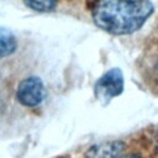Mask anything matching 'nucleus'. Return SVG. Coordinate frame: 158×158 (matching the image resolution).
Returning a JSON list of instances; mask_svg holds the SVG:
<instances>
[{"mask_svg":"<svg viewBox=\"0 0 158 158\" xmlns=\"http://www.w3.org/2000/svg\"><path fill=\"white\" fill-rule=\"evenodd\" d=\"M153 11L151 0H94L91 5L95 25L117 36L138 31Z\"/></svg>","mask_w":158,"mask_h":158,"instance_id":"1","label":"nucleus"},{"mask_svg":"<svg viewBox=\"0 0 158 158\" xmlns=\"http://www.w3.org/2000/svg\"><path fill=\"white\" fill-rule=\"evenodd\" d=\"M17 101L25 107H36L46 98V88L38 77H27L22 79L16 89Z\"/></svg>","mask_w":158,"mask_h":158,"instance_id":"2","label":"nucleus"},{"mask_svg":"<svg viewBox=\"0 0 158 158\" xmlns=\"http://www.w3.org/2000/svg\"><path fill=\"white\" fill-rule=\"evenodd\" d=\"M123 74L118 68H112L99 78L95 90L99 95L111 99L118 96L123 91Z\"/></svg>","mask_w":158,"mask_h":158,"instance_id":"3","label":"nucleus"},{"mask_svg":"<svg viewBox=\"0 0 158 158\" xmlns=\"http://www.w3.org/2000/svg\"><path fill=\"white\" fill-rule=\"evenodd\" d=\"M125 151L122 141H104L89 147L85 158H120Z\"/></svg>","mask_w":158,"mask_h":158,"instance_id":"4","label":"nucleus"},{"mask_svg":"<svg viewBox=\"0 0 158 158\" xmlns=\"http://www.w3.org/2000/svg\"><path fill=\"white\" fill-rule=\"evenodd\" d=\"M16 48L17 41L15 35L10 30L0 27V59L14 54Z\"/></svg>","mask_w":158,"mask_h":158,"instance_id":"5","label":"nucleus"},{"mask_svg":"<svg viewBox=\"0 0 158 158\" xmlns=\"http://www.w3.org/2000/svg\"><path fill=\"white\" fill-rule=\"evenodd\" d=\"M23 1L30 9L37 12L52 11L57 6V2H58V0H23Z\"/></svg>","mask_w":158,"mask_h":158,"instance_id":"6","label":"nucleus"},{"mask_svg":"<svg viewBox=\"0 0 158 158\" xmlns=\"http://www.w3.org/2000/svg\"><path fill=\"white\" fill-rule=\"evenodd\" d=\"M121 158H139L138 156L136 154H130V156H126V157H121Z\"/></svg>","mask_w":158,"mask_h":158,"instance_id":"7","label":"nucleus"}]
</instances>
